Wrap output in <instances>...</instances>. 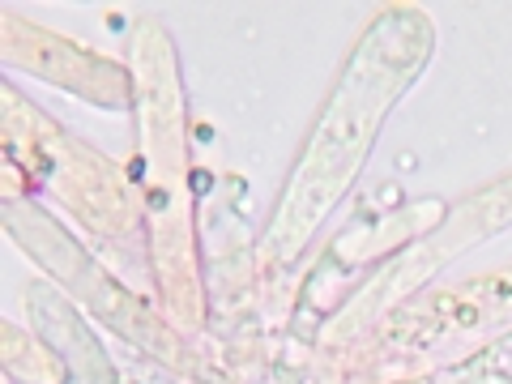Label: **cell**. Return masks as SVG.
<instances>
[{"mask_svg":"<svg viewBox=\"0 0 512 384\" xmlns=\"http://www.w3.org/2000/svg\"><path fill=\"white\" fill-rule=\"evenodd\" d=\"M419 384H512V338L495 342L491 350H483V355L461 359L457 367L427 376Z\"/></svg>","mask_w":512,"mask_h":384,"instance_id":"cell-1","label":"cell"}]
</instances>
